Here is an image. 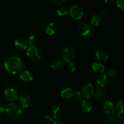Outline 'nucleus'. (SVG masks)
Listing matches in <instances>:
<instances>
[{
    "label": "nucleus",
    "mask_w": 124,
    "mask_h": 124,
    "mask_svg": "<svg viewBox=\"0 0 124 124\" xmlns=\"http://www.w3.org/2000/svg\"><path fill=\"white\" fill-rule=\"evenodd\" d=\"M29 42L30 46H35L38 42V39L34 35L30 36L29 38Z\"/></svg>",
    "instance_id": "nucleus-25"
},
{
    "label": "nucleus",
    "mask_w": 124,
    "mask_h": 124,
    "mask_svg": "<svg viewBox=\"0 0 124 124\" xmlns=\"http://www.w3.org/2000/svg\"><path fill=\"white\" fill-rule=\"evenodd\" d=\"M19 77H20L21 79L26 82H30L33 80V75H31L30 71H27V70L21 71L19 75Z\"/></svg>",
    "instance_id": "nucleus-17"
},
{
    "label": "nucleus",
    "mask_w": 124,
    "mask_h": 124,
    "mask_svg": "<svg viewBox=\"0 0 124 124\" xmlns=\"http://www.w3.org/2000/svg\"><path fill=\"white\" fill-rule=\"evenodd\" d=\"M5 111L8 116L12 119H18L23 115L21 107L15 102H10L5 108Z\"/></svg>",
    "instance_id": "nucleus-2"
},
{
    "label": "nucleus",
    "mask_w": 124,
    "mask_h": 124,
    "mask_svg": "<svg viewBox=\"0 0 124 124\" xmlns=\"http://www.w3.org/2000/svg\"><path fill=\"white\" fill-rule=\"evenodd\" d=\"M115 108L119 110V112H122L124 110V102L122 101H119L115 105Z\"/></svg>",
    "instance_id": "nucleus-26"
},
{
    "label": "nucleus",
    "mask_w": 124,
    "mask_h": 124,
    "mask_svg": "<svg viewBox=\"0 0 124 124\" xmlns=\"http://www.w3.org/2000/svg\"><path fill=\"white\" fill-rule=\"evenodd\" d=\"M15 46L17 49L19 50H25L28 48V42L25 39L19 38L17 39L15 42Z\"/></svg>",
    "instance_id": "nucleus-11"
},
{
    "label": "nucleus",
    "mask_w": 124,
    "mask_h": 124,
    "mask_svg": "<svg viewBox=\"0 0 124 124\" xmlns=\"http://www.w3.org/2000/svg\"><path fill=\"white\" fill-rule=\"evenodd\" d=\"M81 107L84 112L88 113L93 108V103L89 99H85L82 101L81 102Z\"/></svg>",
    "instance_id": "nucleus-14"
},
{
    "label": "nucleus",
    "mask_w": 124,
    "mask_h": 124,
    "mask_svg": "<svg viewBox=\"0 0 124 124\" xmlns=\"http://www.w3.org/2000/svg\"><path fill=\"white\" fill-rule=\"evenodd\" d=\"M5 111V107L2 104H0V114L3 113Z\"/></svg>",
    "instance_id": "nucleus-32"
},
{
    "label": "nucleus",
    "mask_w": 124,
    "mask_h": 124,
    "mask_svg": "<svg viewBox=\"0 0 124 124\" xmlns=\"http://www.w3.org/2000/svg\"><path fill=\"white\" fill-rule=\"evenodd\" d=\"M92 68L93 71L98 73L102 74L104 71L105 70V67L99 62H94L92 65Z\"/></svg>",
    "instance_id": "nucleus-16"
},
{
    "label": "nucleus",
    "mask_w": 124,
    "mask_h": 124,
    "mask_svg": "<svg viewBox=\"0 0 124 124\" xmlns=\"http://www.w3.org/2000/svg\"><path fill=\"white\" fill-rule=\"evenodd\" d=\"M51 114H52V118L53 119H58L62 115V109L59 107L56 106L54 107L52 109L51 111Z\"/></svg>",
    "instance_id": "nucleus-20"
},
{
    "label": "nucleus",
    "mask_w": 124,
    "mask_h": 124,
    "mask_svg": "<svg viewBox=\"0 0 124 124\" xmlns=\"http://www.w3.org/2000/svg\"><path fill=\"white\" fill-rule=\"evenodd\" d=\"M95 82L98 87L103 88L108 85L109 82V79L105 74H101L97 76L95 79Z\"/></svg>",
    "instance_id": "nucleus-9"
},
{
    "label": "nucleus",
    "mask_w": 124,
    "mask_h": 124,
    "mask_svg": "<svg viewBox=\"0 0 124 124\" xmlns=\"http://www.w3.org/2000/svg\"><path fill=\"white\" fill-rule=\"evenodd\" d=\"M74 96L76 98H78V99H80L81 97V93L79 92V91L77 90L74 92Z\"/></svg>",
    "instance_id": "nucleus-31"
},
{
    "label": "nucleus",
    "mask_w": 124,
    "mask_h": 124,
    "mask_svg": "<svg viewBox=\"0 0 124 124\" xmlns=\"http://www.w3.org/2000/svg\"><path fill=\"white\" fill-rule=\"evenodd\" d=\"M19 104L21 108H26L29 107L31 104V99L28 95L23 94L19 98Z\"/></svg>",
    "instance_id": "nucleus-12"
},
{
    "label": "nucleus",
    "mask_w": 124,
    "mask_h": 124,
    "mask_svg": "<svg viewBox=\"0 0 124 124\" xmlns=\"http://www.w3.org/2000/svg\"><path fill=\"white\" fill-rule=\"evenodd\" d=\"M82 96L86 98V99H89L92 98L94 94V87L93 85L91 83H88L85 84L82 87V90H81Z\"/></svg>",
    "instance_id": "nucleus-7"
},
{
    "label": "nucleus",
    "mask_w": 124,
    "mask_h": 124,
    "mask_svg": "<svg viewBox=\"0 0 124 124\" xmlns=\"http://www.w3.org/2000/svg\"><path fill=\"white\" fill-rule=\"evenodd\" d=\"M102 17L99 15H94L90 18V23L94 26H99L102 23Z\"/></svg>",
    "instance_id": "nucleus-19"
},
{
    "label": "nucleus",
    "mask_w": 124,
    "mask_h": 124,
    "mask_svg": "<svg viewBox=\"0 0 124 124\" xmlns=\"http://www.w3.org/2000/svg\"><path fill=\"white\" fill-rule=\"evenodd\" d=\"M100 13L102 15H105V13H106V11L104 9L102 10H101Z\"/></svg>",
    "instance_id": "nucleus-35"
},
{
    "label": "nucleus",
    "mask_w": 124,
    "mask_h": 124,
    "mask_svg": "<svg viewBox=\"0 0 124 124\" xmlns=\"http://www.w3.org/2000/svg\"><path fill=\"white\" fill-rule=\"evenodd\" d=\"M116 5L118 8L124 10V0H117L116 1Z\"/></svg>",
    "instance_id": "nucleus-29"
},
{
    "label": "nucleus",
    "mask_w": 124,
    "mask_h": 124,
    "mask_svg": "<svg viewBox=\"0 0 124 124\" xmlns=\"http://www.w3.org/2000/svg\"><path fill=\"white\" fill-rule=\"evenodd\" d=\"M43 121L45 124H52L53 123V118L51 116L47 115V116H44L43 119Z\"/></svg>",
    "instance_id": "nucleus-27"
},
{
    "label": "nucleus",
    "mask_w": 124,
    "mask_h": 124,
    "mask_svg": "<svg viewBox=\"0 0 124 124\" xmlns=\"http://www.w3.org/2000/svg\"><path fill=\"white\" fill-rule=\"evenodd\" d=\"M94 97L97 100H101L102 99L105 95V92L102 89L98 90L95 93H94Z\"/></svg>",
    "instance_id": "nucleus-22"
},
{
    "label": "nucleus",
    "mask_w": 124,
    "mask_h": 124,
    "mask_svg": "<svg viewBox=\"0 0 124 124\" xmlns=\"http://www.w3.org/2000/svg\"><path fill=\"white\" fill-rule=\"evenodd\" d=\"M69 13L73 18L79 19L84 15V11L82 7L79 5H73L69 10Z\"/></svg>",
    "instance_id": "nucleus-4"
},
{
    "label": "nucleus",
    "mask_w": 124,
    "mask_h": 124,
    "mask_svg": "<svg viewBox=\"0 0 124 124\" xmlns=\"http://www.w3.org/2000/svg\"><path fill=\"white\" fill-rule=\"evenodd\" d=\"M105 2H107V3H112L113 2V0H107V1H105Z\"/></svg>",
    "instance_id": "nucleus-36"
},
{
    "label": "nucleus",
    "mask_w": 124,
    "mask_h": 124,
    "mask_svg": "<svg viewBox=\"0 0 124 124\" xmlns=\"http://www.w3.org/2000/svg\"><path fill=\"white\" fill-rule=\"evenodd\" d=\"M67 70L69 72L73 73L76 70V67H75V65L73 62H69L67 65Z\"/></svg>",
    "instance_id": "nucleus-28"
},
{
    "label": "nucleus",
    "mask_w": 124,
    "mask_h": 124,
    "mask_svg": "<svg viewBox=\"0 0 124 124\" xmlns=\"http://www.w3.org/2000/svg\"><path fill=\"white\" fill-rule=\"evenodd\" d=\"M52 124H64L60 121H54V122H53V123H52Z\"/></svg>",
    "instance_id": "nucleus-34"
},
{
    "label": "nucleus",
    "mask_w": 124,
    "mask_h": 124,
    "mask_svg": "<svg viewBox=\"0 0 124 124\" xmlns=\"http://www.w3.org/2000/svg\"><path fill=\"white\" fill-rule=\"evenodd\" d=\"M118 75V71L115 68H112V69H110V70L108 71L107 75L108 78H115L116 76Z\"/></svg>",
    "instance_id": "nucleus-23"
},
{
    "label": "nucleus",
    "mask_w": 124,
    "mask_h": 124,
    "mask_svg": "<svg viewBox=\"0 0 124 124\" xmlns=\"http://www.w3.org/2000/svg\"><path fill=\"white\" fill-rule=\"evenodd\" d=\"M4 96L7 100L15 101L18 98V91L13 88H7L4 92Z\"/></svg>",
    "instance_id": "nucleus-6"
},
{
    "label": "nucleus",
    "mask_w": 124,
    "mask_h": 124,
    "mask_svg": "<svg viewBox=\"0 0 124 124\" xmlns=\"http://www.w3.org/2000/svg\"><path fill=\"white\" fill-rule=\"evenodd\" d=\"M108 122H110V123H113V122H114V121H115V119H114V117H112V116H110V117H108Z\"/></svg>",
    "instance_id": "nucleus-33"
},
{
    "label": "nucleus",
    "mask_w": 124,
    "mask_h": 124,
    "mask_svg": "<svg viewBox=\"0 0 124 124\" xmlns=\"http://www.w3.org/2000/svg\"><path fill=\"white\" fill-rule=\"evenodd\" d=\"M27 56L29 59L33 61H38L42 56L41 50L36 46H30L27 50Z\"/></svg>",
    "instance_id": "nucleus-3"
},
{
    "label": "nucleus",
    "mask_w": 124,
    "mask_h": 124,
    "mask_svg": "<svg viewBox=\"0 0 124 124\" xmlns=\"http://www.w3.org/2000/svg\"><path fill=\"white\" fill-rule=\"evenodd\" d=\"M4 65L7 71L12 74H16L21 72L24 69V65L21 59L20 58L15 56H12L6 58Z\"/></svg>",
    "instance_id": "nucleus-1"
},
{
    "label": "nucleus",
    "mask_w": 124,
    "mask_h": 124,
    "mask_svg": "<svg viewBox=\"0 0 124 124\" xmlns=\"http://www.w3.org/2000/svg\"><path fill=\"white\" fill-rule=\"evenodd\" d=\"M57 13H58L59 16H64L67 15L69 13V10H68L65 7H60V8H58V10H57Z\"/></svg>",
    "instance_id": "nucleus-24"
},
{
    "label": "nucleus",
    "mask_w": 124,
    "mask_h": 124,
    "mask_svg": "<svg viewBox=\"0 0 124 124\" xmlns=\"http://www.w3.org/2000/svg\"><path fill=\"white\" fill-rule=\"evenodd\" d=\"M78 31L82 36H87L91 35L93 31V29L90 24L88 23H83L79 27Z\"/></svg>",
    "instance_id": "nucleus-8"
},
{
    "label": "nucleus",
    "mask_w": 124,
    "mask_h": 124,
    "mask_svg": "<svg viewBox=\"0 0 124 124\" xmlns=\"http://www.w3.org/2000/svg\"><path fill=\"white\" fill-rule=\"evenodd\" d=\"M74 90L71 88H67L62 90L61 92V95L63 98L69 99L73 96Z\"/></svg>",
    "instance_id": "nucleus-18"
},
{
    "label": "nucleus",
    "mask_w": 124,
    "mask_h": 124,
    "mask_svg": "<svg viewBox=\"0 0 124 124\" xmlns=\"http://www.w3.org/2000/svg\"><path fill=\"white\" fill-rule=\"evenodd\" d=\"M64 66H65V63L61 59H56L53 61L51 64L52 69L56 71H60L62 70L64 68Z\"/></svg>",
    "instance_id": "nucleus-15"
},
{
    "label": "nucleus",
    "mask_w": 124,
    "mask_h": 124,
    "mask_svg": "<svg viewBox=\"0 0 124 124\" xmlns=\"http://www.w3.org/2000/svg\"><path fill=\"white\" fill-rule=\"evenodd\" d=\"M96 56L98 60L101 61H105L108 58V53L104 48H99L96 52Z\"/></svg>",
    "instance_id": "nucleus-13"
},
{
    "label": "nucleus",
    "mask_w": 124,
    "mask_h": 124,
    "mask_svg": "<svg viewBox=\"0 0 124 124\" xmlns=\"http://www.w3.org/2000/svg\"><path fill=\"white\" fill-rule=\"evenodd\" d=\"M56 30V26L53 23H50L46 26V32L50 35H52Z\"/></svg>",
    "instance_id": "nucleus-21"
},
{
    "label": "nucleus",
    "mask_w": 124,
    "mask_h": 124,
    "mask_svg": "<svg viewBox=\"0 0 124 124\" xmlns=\"http://www.w3.org/2000/svg\"><path fill=\"white\" fill-rule=\"evenodd\" d=\"M115 104L113 101L107 100L104 105V111L107 115H111L115 111Z\"/></svg>",
    "instance_id": "nucleus-10"
},
{
    "label": "nucleus",
    "mask_w": 124,
    "mask_h": 124,
    "mask_svg": "<svg viewBox=\"0 0 124 124\" xmlns=\"http://www.w3.org/2000/svg\"><path fill=\"white\" fill-rule=\"evenodd\" d=\"M65 2V1L64 0H51L50 1V2H52L53 5H55V6H59Z\"/></svg>",
    "instance_id": "nucleus-30"
},
{
    "label": "nucleus",
    "mask_w": 124,
    "mask_h": 124,
    "mask_svg": "<svg viewBox=\"0 0 124 124\" xmlns=\"http://www.w3.org/2000/svg\"><path fill=\"white\" fill-rule=\"evenodd\" d=\"M75 55H76V52L72 47H65L62 51V57L64 61L68 63L72 62L75 58Z\"/></svg>",
    "instance_id": "nucleus-5"
}]
</instances>
